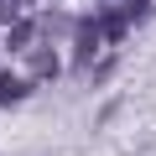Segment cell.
Listing matches in <instances>:
<instances>
[{
    "mask_svg": "<svg viewBox=\"0 0 156 156\" xmlns=\"http://www.w3.org/2000/svg\"><path fill=\"white\" fill-rule=\"evenodd\" d=\"M26 89H31L26 78H16V73H0V104H21V99H26Z\"/></svg>",
    "mask_w": 156,
    "mask_h": 156,
    "instance_id": "obj_2",
    "label": "cell"
},
{
    "mask_svg": "<svg viewBox=\"0 0 156 156\" xmlns=\"http://www.w3.org/2000/svg\"><path fill=\"white\" fill-rule=\"evenodd\" d=\"M0 21H16V0H0Z\"/></svg>",
    "mask_w": 156,
    "mask_h": 156,
    "instance_id": "obj_3",
    "label": "cell"
},
{
    "mask_svg": "<svg viewBox=\"0 0 156 156\" xmlns=\"http://www.w3.org/2000/svg\"><path fill=\"white\" fill-rule=\"evenodd\" d=\"M52 73H57V52L47 42H37L31 47V78H52Z\"/></svg>",
    "mask_w": 156,
    "mask_h": 156,
    "instance_id": "obj_1",
    "label": "cell"
}]
</instances>
